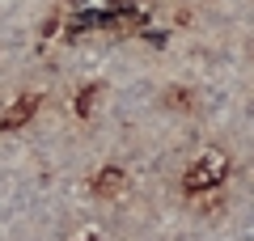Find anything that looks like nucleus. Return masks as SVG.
Listing matches in <instances>:
<instances>
[{"instance_id": "2", "label": "nucleus", "mask_w": 254, "mask_h": 241, "mask_svg": "<svg viewBox=\"0 0 254 241\" xmlns=\"http://www.w3.org/2000/svg\"><path fill=\"white\" fill-rule=\"evenodd\" d=\"M115 186H123V174H119V170H106V174L98 178V190H115Z\"/></svg>"}, {"instance_id": "1", "label": "nucleus", "mask_w": 254, "mask_h": 241, "mask_svg": "<svg viewBox=\"0 0 254 241\" xmlns=\"http://www.w3.org/2000/svg\"><path fill=\"white\" fill-rule=\"evenodd\" d=\"M225 178V161H216V157H208V161H199L195 170L187 174V190L195 195V190H203V186H212V182H220Z\"/></svg>"}]
</instances>
